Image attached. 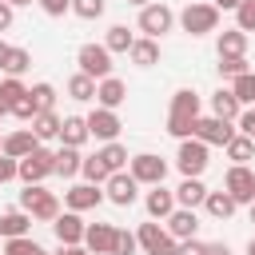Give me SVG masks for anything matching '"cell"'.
I'll return each mask as SVG.
<instances>
[{"mask_svg": "<svg viewBox=\"0 0 255 255\" xmlns=\"http://www.w3.org/2000/svg\"><path fill=\"white\" fill-rule=\"evenodd\" d=\"M235 124H239V135H251V139H255V108L239 112V120H235Z\"/></svg>", "mask_w": 255, "mask_h": 255, "instance_id": "cell-47", "label": "cell"}, {"mask_svg": "<svg viewBox=\"0 0 255 255\" xmlns=\"http://www.w3.org/2000/svg\"><path fill=\"white\" fill-rule=\"evenodd\" d=\"M48 16H64V12H72V0H36Z\"/></svg>", "mask_w": 255, "mask_h": 255, "instance_id": "cell-46", "label": "cell"}, {"mask_svg": "<svg viewBox=\"0 0 255 255\" xmlns=\"http://www.w3.org/2000/svg\"><path fill=\"white\" fill-rule=\"evenodd\" d=\"M207 151H211V147H207L203 139H195V135H191V139H179L175 167L183 171V179H199V175H203V167L211 163V159H207Z\"/></svg>", "mask_w": 255, "mask_h": 255, "instance_id": "cell-4", "label": "cell"}, {"mask_svg": "<svg viewBox=\"0 0 255 255\" xmlns=\"http://www.w3.org/2000/svg\"><path fill=\"white\" fill-rule=\"evenodd\" d=\"M68 96H72V100H80V104H84V100H96V80H92V76H84V72H76V76L68 80Z\"/></svg>", "mask_w": 255, "mask_h": 255, "instance_id": "cell-34", "label": "cell"}, {"mask_svg": "<svg viewBox=\"0 0 255 255\" xmlns=\"http://www.w3.org/2000/svg\"><path fill=\"white\" fill-rule=\"evenodd\" d=\"M20 211H28V215L40 219V223H56V219H60V199H56L52 191H44L40 183H28V187L20 191Z\"/></svg>", "mask_w": 255, "mask_h": 255, "instance_id": "cell-2", "label": "cell"}, {"mask_svg": "<svg viewBox=\"0 0 255 255\" xmlns=\"http://www.w3.org/2000/svg\"><path fill=\"white\" fill-rule=\"evenodd\" d=\"M8 4H12V8H24V4H32V0H8Z\"/></svg>", "mask_w": 255, "mask_h": 255, "instance_id": "cell-55", "label": "cell"}, {"mask_svg": "<svg viewBox=\"0 0 255 255\" xmlns=\"http://www.w3.org/2000/svg\"><path fill=\"white\" fill-rule=\"evenodd\" d=\"M12 116H16V120H24V124H32V120L40 116V108H36V100H32V92H28V96H24V100H20L16 108H12Z\"/></svg>", "mask_w": 255, "mask_h": 255, "instance_id": "cell-43", "label": "cell"}, {"mask_svg": "<svg viewBox=\"0 0 255 255\" xmlns=\"http://www.w3.org/2000/svg\"><path fill=\"white\" fill-rule=\"evenodd\" d=\"M179 255H207V243H199V239H183V243H179Z\"/></svg>", "mask_w": 255, "mask_h": 255, "instance_id": "cell-48", "label": "cell"}, {"mask_svg": "<svg viewBox=\"0 0 255 255\" xmlns=\"http://www.w3.org/2000/svg\"><path fill=\"white\" fill-rule=\"evenodd\" d=\"M203 207H207V215H211V219H231L239 203H235V199H231L227 191H207V199H203Z\"/></svg>", "mask_w": 255, "mask_h": 255, "instance_id": "cell-27", "label": "cell"}, {"mask_svg": "<svg viewBox=\"0 0 255 255\" xmlns=\"http://www.w3.org/2000/svg\"><path fill=\"white\" fill-rule=\"evenodd\" d=\"M16 175H20V159H12V155L0 151V183H8V179H16Z\"/></svg>", "mask_w": 255, "mask_h": 255, "instance_id": "cell-45", "label": "cell"}, {"mask_svg": "<svg viewBox=\"0 0 255 255\" xmlns=\"http://www.w3.org/2000/svg\"><path fill=\"white\" fill-rule=\"evenodd\" d=\"M131 44H135V36L128 32V24H112L108 28V36H104V48L116 56V52H131Z\"/></svg>", "mask_w": 255, "mask_h": 255, "instance_id": "cell-30", "label": "cell"}, {"mask_svg": "<svg viewBox=\"0 0 255 255\" xmlns=\"http://www.w3.org/2000/svg\"><path fill=\"white\" fill-rule=\"evenodd\" d=\"M207 255H231L227 243H207Z\"/></svg>", "mask_w": 255, "mask_h": 255, "instance_id": "cell-52", "label": "cell"}, {"mask_svg": "<svg viewBox=\"0 0 255 255\" xmlns=\"http://www.w3.org/2000/svg\"><path fill=\"white\" fill-rule=\"evenodd\" d=\"M96 155H100V163H104L108 171H124V167H128V159H131V155H128V147H124L120 139H116V143H104Z\"/></svg>", "mask_w": 255, "mask_h": 255, "instance_id": "cell-29", "label": "cell"}, {"mask_svg": "<svg viewBox=\"0 0 255 255\" xmlns=\"http://www.w3.org/2000/svg\"><path fill=\"white\" fill-rule=\"evenodd\" d=\"M80 175H84V183H96V187H104L112 171L100 163V155H84V167H80Z\"/></svg>", "mask_w": 255, "mask_h": 255, "instance_id": "cell-35", "label": "cell"}, {"mask_svg": "<svg viewBox=\"0 0 255 255\" xmlns=\"http://www.w3.org/2000/svg\"><path fill=\"white\" fill-rule=\"evenodd\" d=\"M8 52H12V48H8L4 40H0V72H4V64H8Z\"/></svg>", "mask_w": 255, "mask_h": 255, "instance_id": "cell-54", "label": "cell"}, {"mask_svg": "<svg viewBox=\"0 0 255 255\" xmlns=\"http://www.w3.org/2000/svg\"><path fill=\"white\" fill-rule=\"evenodd\" d=\"M235 28H239V32H255V4H251V0H243V4L235 8Z\"/></svg>", "mask_w": 255, "mask_h": 255, "instance_id": "cell-40", "label": "cell"}, {"mask_svg": "<svg viewBox=\"0 0 255 255\" xmlns=\"http://www.w3.org/2000/svg\"><path fill=\"white\" fill-rule=\"evenodd\" d=\"M223 191L235 203H255V171L247 163H231L227 175H223Z\"/></svg>", "mask_w": 255, "mask_h": 255, "instance_id": "cell-6", "label": "cell"}, {"mask_svg": "<svg viewBox=\"0 0 255 255\" xmlns=\"http://www.w3.org/2000/svg\"><path fill=\"white\" fill-rule=\"evenodd\" d=\"M128 56H131V64H135V68H151V64H159V40H147V36H143V40H135V44H131V52H128Z\"/></svg>", "mask_w": 255, "mask_h": 255, "instance_id": "cell-24", "label": "cell"}, {"mask_svg": "<svg viewBox=\"0 0 255 255\" xmlns=\"http://www.w3.org/2000/svg\"><path fill=\"white\" fill-rule=\"evenodd\" d=\"M247 255H255V239H251V243H247Z\"/></svg>", "mask_w": 255, "mask_h": 255, "instance_id": "cell-57", "label": "cell"}, {"mask_svg": "<svg viewBox=\"0 0 255 255\" xmlns=\"http://www.w3.org/2000/svg\"><path fill=\"white\" fill-rule=\"evenodd\" d=\"M4 116H8V108H4V104H0V120H4Z\"/></svg>", "mask_w": 255, "mask_h": 255, "instance_id": "cell-58", "label": "cell"}, {"mask_svg": "<svg viewBox=\"0 0 255 255\" xmlns=\"http://www.w3.org/2000/svg\"><path fill=\"white\" fill-rule=\"evenodd\" d=\"M72 12L80 20H96V16H104V0H72Z\"/></svg>", "mask_w": 255, "mask_h": 255, "instance_id": "cell-41", "label": "cell"}, {"mask_svg": "<svg viewBox=\"0 0 255 255\" xmlns=\"http://www.w3.org/2000/svg\"><path fill=\"white\" fill-rule=\"evenodd\" d=\"M24 96H28V88L20 84V76H4V80H0V104H4L8 112H12Z\"/></svg>", "mask_w": 255, "mask_h": 255, "instance_id": "cell-33", "label": "cell"}, {"mask_svg": "<svg viewBox=\"0 0 255 255\" xmlns=\"http://www.w3.org/2000/svg\"><path fill=\"white\" fill-rule=\"evenodd\" d=\"M120 116L112 112V108H96L92 116H88V131L96 135V139H104V143H116V135H120Z\"/></svg>", "mask_w": 255, "mask_h": 255, "instance_id": "cell-13", "label": "cell"}, {"mask_svg": "<svg viewBox=\"0 0 255 255\" xmlns=\"http://www.w3.org/2000/svg\"><path fill=\"white\" fill-rule=\"evenodd\" d=\"M175 20H179V28L187 36H207V32L219 28V8L215 4H187Z\"/></svg>", "mask_w": 255, "mask_h": 255, "instance_id": "cell-3", "label": "cell"}, {"mask_svg": "<svg viewBox=\"0 0 255 255\" xmlns=\"http://www.w3.org/2000/svg\"><path fill=\"white\" fill-rule=\"evenodd\" d=\"M235 131H239V128H231V124H227V120H219V116H199L191 135H195V139H203L207 147H227V143L235 139Z\"/></svg>", "mask_w": 255, "mask_h": 255, "instance_id": "cell-8", "label": "cell"}, {"mask_svg": "<svg viewBox=\"0 0 255 255\" xmlns=\"http://www.w3.org/2000/svg\"><path fill=\"white\" fill-rule=\"evenodd\" d=\"M96 100H100V108H112V112H116V108L128 100V84L116 80V76H108V80L96 84Z\"/></svg>", "mask_w": 255, "mask_h": 255, "instance_id": "cell-18", "label": "cell"}, {"mask_svg": "<svg viewBox=\"0 0 255 255\" xmlns=\"http://www.w3.org/2000/svg\"><path fill=\"white\" fill-rule=\"evenodd\" d=\"M104 195H108L116 207H131V203H135V195H139V183H135V175H131V171H112V175H108V183H104Z\"/></svg>", "mask_w": 255, "mask_h": 255, "instance_id": "cell-11", "label": "cell"}, {"mask_svg": "<svg viewBox=\"0 0 255 255\" xmlns=\"http://www.w3.org/2000/svg\"><path fill=\"white\" fill-rule=\"evenodd\" d=\"M108 195L96 187V183H76L72 191H64V203H68V211H92V207H100Z\"/></svg>", "mask_w": 255, "mask_h": 255, "instance_id": "cell-15", "label": "cell"}, {"mask_svg": "<svg viewBox=\"0 0 255 255\" xmlns=\"http://www.w3.org/2000/svg\"><path fill=\"white\" fill-rule=\"evenodd\" d=\"M48 175H56V151L36 147L28 159H20V179H24V187H28V183H44Z\"/></svg>", "mask_w": 255, "mask_h": 255, "instance_id": "cell-9", "label": "cell"}, {"mask_svg": "<svg viewBox=\"0 0 255 255\" xmlns=\"http://www.w3.org/2000/svg\"><path fill=\"white\" fill-rule=\"evenodd\" d=\"M128 4H135V8H147V4H151V0H128Z\"/></svg>", "mask_w": 255, "mask_h": 255, "instance_id": "cell-56", "label": "cell"}, {"mask_svg": "<svg viewBox=\"0 0 255 255\" xmlns=\"http://www.w3.org/2000/svg\"><path fill=\"white\" fill-rule=\"evenodd\" d=\"M239 112H243V104L235 100V92H231V88H219V92L211 96V116H219V120L235 124V120H239Z\"/></svg>", "mask_w": 255, "mask_h": 255, "instance_id": "cell-20", "label": "cell"}, {"mask_svg": "<svg viewBox=\"0 0 255 255\" xmlns=\"http://www.w3.org/2000/svg\"><path fill=\"white\" fill-rule=\"evenodd\" d=\"M4 255H44V247L36 239H4Z\"/></svg>", "mask_w": 255, "mask_h": 255, "instance_id": "cell-39", "label": "cell"}, {"mask_svg": "<svg viewBox=\"0 0 255 255\" xmlns=\"http://www.w3.org/2000/svg\"><path fill=\"white\" fill-rule=\"evenodd\" d=\"M40 147V139L32 135V128H24V131H12V135H4V155H12V159H28L32 151Z\"/></svg>", "mask_w": 255, "mask_h": 255, "instance_id": "cell-19", "label": "cell"}, {"mask_svg": "<svg viewBox=\"0 0 255 255\" xmlns=\"http://www.w3.org/2000/svg\"><path fill=\"white\" fill-rule=\"evenodd\" d=\"M52 231H56L60 247H80V243H84V231H88V223L80 219V211H64V215L52 223Z\"/></svg>", "mask_w": 255, "mask_h": 255, "instance_id": "cell-12", "label": "cell"}, {"mask_svg": "<svg viewBox=\"0 0 255 255\" xmlns=\"http://www.w3.org/2000/svg\"><path fill=\"white\" fill-rule=\"evenodd\" d=\"M28 92H32V100H36L40 112H56V88L52 84H32Z\"/></svg>", "mask_w": 255, "mask_h": 255, "instance_id": "cell-38", "label": "cell"}, {"mask_svg": "<svg viewBox=\"0 0 255 255\" xmlns=\"http://www.w3.org/2000/svg\"><path fill=\"white\" fill-rule=\"evenodd\" d=\"M135 239H139V247H143V251H155V247H159V243L167 239V227H159L155 219H147V223H139Z\"/></svg>", "mask_w": 255, "mask_h": 255, "instance_id": "cell-32", "label": "cell"}, {"mask_svg": "<svg viewBox=\"0 0 255 255\" xmlns=\"http://www.w3.org/2000/svg\"><path fill=\"white\" fill-rule=\"evenodd\" d=\"M8 28H12V4L0 0V32H8Z\"/></svg>", "mask_w": 255, "mask_h": 255, "instance_id": "cell-50", "label": "cell"}, {"mask_svg": "<svg viewBox=\"0 0 255 255\" xmlns=\"http://www.w3.org/2000/svg\"><path fill=\"white\" fill-rule=\"evenodd\" d=\"M147 255H179V239H171V235H167V239H163L155 251H147Z\"/></svg>", "mask_w": 255, "mask_h": 255, "instance_id": "cell-49", "label": "cell"}, {"mask_svg": "<svg viewBox=\"0 0 255 255\" xmlns=\"http://www.w3.org/2000/svg\"><path fill=\"white\" fill-rule=\"evenodd\" d=\"M28 68H32V52H28V48H12V52H8L4 72H8V76H24Z\"/></svg>", "mask_w": 255, "mask_h": 255, "instance_id": "cell-37", "label": "cell"}, {"mask_svg": "<svg viewBox=\"0 0 255 255\" xmlns=\"http://www.w3.org/2000/svg\"><path fill=\"white\" fill-rule=\"evenodd\" d=\"M203 199H207V187H203L199 179H183V183L175 187V203H179V207H191V211H195Z\"/></svg>", "mask_w": 255, "mask_h": 255, "instance_id": "cell-26", "label": "cell"}, {"mask_svg": "<svg viewBox=\"0 0 255 255\" xmlns=\"http://www.w3.org/2000/svg\"><path fill=\"white\" fill-rule=\"evenodd\" d=\"M223 151H227V159H231V163H247V159H255V139L235 131V139H231Z\"/></svg>", "mask_w": 255, "mask_h": 255, "instance_id": "cell-31", "label": "cell"}, {"mask_svg": "<svg viewBox=\"0 0 255 255\" xmlns=\"http://www.w3.org/2000/svg\"><path fill=\"white\" fill-rule=\"evenodd\" d=\"M60 255H92V251L80 243V247H60Z\"/></svg>", "mask_w": 255, "mask_h": 255, "instance_id": "cell-53", "label": "cell"}, {"mask_svg": "<svg viewBox=\"0 0 255 255\" xmlns=\"http://www.w3.org/2000/svg\"><path fill=\"white\" fill-rule=\"evenodd\" d=\"M251 4H255V0H251Z\"/></svg>", "mask_w": 255, "mask_h": 255, "instance_id": "cell-62", "label": "cell"}, {"mask_svg": "<svg viewBox=\"0 0 255 255\" xmlns=\"http://www.w3.org/2000/svg\"><path fill=\"white\" fill-rule=\"evenodd\" d=\"M135 247H139V239H135L131 231L120 227V231H116V251H112V255H135Z\"/></svg>", "mask_w": 255, "mask_h": 255, "instance_id": "cell-44", "label": "cell"}, {"mask_svg": "<svg viewBox=\"0 0 255 255\" xmlns=\"http://www.w3.org/2000/svg\"><path fill=\"white\" fill-rule=\"evenodd\" d=\"M44 255H48V251H44Z\"/></svg>", "mask_w": 255, "mask_h": 255, "instance_id": "cell-61", "label": "cell"}, {"mask_svg": "<svg viewBox=\"0 0 255 255\" xmlns=\"http://www.w3.org/2000/svg\"><path fill=\"white\" fill-rule=\"evenodd\" d=\"M0 151H4V135H0Z\"/></svg>", "mask_w": 255, "mask_h": 255, "instance_id": "cell-60", "label": "cell"}, {"mask_svg": "<svg viewBox=\"0 0 255 255\" xmlns=\"http://www.w3.org/2000/svg\"><path fill=\"white\" fill-rule=\"evenodd\" d=\"M251 223H255V203H251Z\"/></svg>", "mask_w": 255, "mask_h": 255, "instance_id": "cell-59", "label": "cell"}, {"mask_svg": "<svg viewBox=\"0 0 255 255\" xmlns=\"http://www.w3.org/2000/svg\"><path fill=\"white\" fill-rule=\"evenodd\" d=\"M88 116H64V128H60V143L64 147H84L88 139Z\"/></svg>", "mask_w": 255, "mask_h": 255, "instance_id": "cell-21", "label": "cell"}, {"mask_svg": "<svg viewBox=\"0 0 255 255\" xmlns=\"http://www.w3.org/2000/svg\"><path fill=\"white\" fill-rule=\"evenodd\" d=\"M128 171L135 175V183L159 187V183H163V175H167V163H163L159 155H151V151H139V155H131V159H128Z\"/></svg>", "mask_w": 255, "mask_h": 255, "instance_id": "cell-10", "label": "cell"}, {"mask_svg": "<svg viewBox=\"0 0 255 255\" xmlns=\"http://www.w3.org/2000/svg\"><path fill=\"white\" fill-rule=\"evenodd\" d=\"M243 72H251V68H247V56H231V60H219V76L235 80V76H243Z\"/></svg>", "mask_w": 255, "mask_h": 255, "instance_id": "cell-42", "label": "cell"}, {"mask_svg": "<svg viewBox=\"0 0 255 255\" xmlns=\"http://www.w3.org/2000/svg\"><path fill=\"white\" fill-rule=\"evenodd\" d=\"M116 231H120V227H112V223H88L84 247H88L92 255H112V251H116Z\"/></svg>", "mask_w": 255, "mask_h": 255, "instance_id": "cell-14", "label": "cell"}, {"mask_svg": "<svg viewBox=\"0 0 255 255\" xmlns=\"http://www.w3.org/2000/svg\"><path fill=\"white\" fill-rule=\"evenodd\" d=\"M219 60H231V56H247V32H239V28H227V32H219Z\"/></svg>", "mask_w": 255, "mask_h": 255, "instance_id": "cell-23", "label": "cell"}, {"mask_svg": "<svg viewBox=\"0 0 255 255\" xmlns=\"http://www.w3.org/2000/svg\"><path fill=\"white\" fill-rule=\"evenodd\" d=\"M175 28V12L167 8V4H147V8H139V32L147 36V40H159L163 32H171Z\"/></svg>", "mask_w": 255, "mask_h": 255, "instance_id": "cell-7", "label": "cell"}, {"mask_svg": "<svg viewBox=\"0 0 255 255\" xmlns=\"http://www.w3.org/2000/svg\"><path fill=\"white\" fill-rule=\"evenodd\" d=\"M211 4H215V8H219V12H223V8H227V12H235V8H239V4H243V0H211Z\"/></svg>", "mask_w": 255, "mask_h": 255, "instance_id": "cell-51", "label": "cell"}, {"mask_svg": "<svg viewBox=\"0 0 255 255\" xmlns=\"http://www.w3.org/2000/svg\"><path fill=\"white\" fill-rule=\"evenodd\" d=\"M143 207H147V219H167L179 203H175V191H167V187L159 183V187H151V191H147Z\"/></svg>", "mask_w": 255, "mask_h": 255, "instance_id": "cell-17", "label": "cell"}, {"mask_svg": "<svg viewBox=\"0 0 255 255\" xmlns=\"http://www.w3.org/2000/svg\"><path fill=\"white\" fill-rule=\"evenodd\" d=\"M60 128H64V120H60L56 112H40V116L32 120V135H36V139H60Z\"/></svg>", "mask_w": 255, "mask_h": 255, "instance_id": "cell-28", "label": "cell"}, {"mask_svg": "<svg viewBox=\"0 0 255 255\" xmlns=\"http://www.w3.org/2000/svg\"><path fill=\"white\" fill-rule=\"evenodd\" d=\"M195 120H199V96L191 88H179L171 96V112H167V131L175 139H191L195 131Z\"/></svg>", "mask_w": 255, "mask_h": 255, "instance_id": "cell-1", "label": "cell"}, {"mask_svg": "<svg viewBox=\"0 0 255 255\" xmlns=\"http://www.w3.org/2000/svg\"><path fill=\"white\" fill-rule=\"evenodd\" d=\"M163 223H167V235L179 239V243H183V239H195V231H199V215H195L191 207H175Z\"/></svg>", "mask_w": 255, "mask_h": 255, "instance_id": "cell-16", "label": "cell"}, {"mask_svg": "<svg viewBox=\"0 0 255 255\" xmlns=\"http://www.w3.org/2000/svg\"><path fill=\"white\" fill-rule=\"evenodd\" d=\"M231 92H235V100H239V104H255V72L235 76V80H231Z\"/></svg>", "mask_w": 255, "mask_h": 255, "instance_id": "cell-36", "label": "cell"}, {"mask_svg": "<svg viewBox=\"0 0 255 255\" xmlns=\"http://www.w3.org/2000/svg\"><path fill=\"white\" fill-rule=\"evenodd\" d=\"M80 167H84L80 147H64V143H60V151H56V175L72 179V175H80Z\"/></svg>", "mask_w": 255, "mask_h": 255, "instance_id": "cell-25", "label": "cell"}, {"mask_svg": "<svg viewBox=\"0 0 255 255\" xmlns=\"http://www.w3.org/2000/svg\"><path fill=\"white\" fill-rule=\"evenodd\" d=\"M28 231H32V215H28V211L16 207V211H4V215H0V235H4V239H24Z\"/></svg>", "mask_w": 255, "mask_h": 255, "instance_id": "cell-22", "label": "cell"}, {"mask_svg": "<svg viewBox=\"0 0 255 255\" xmlns=\"http://www.w3.org/2000/svg\"><path fill=\"white\" fill-rule=\"evenodd\" d=\"M76 64H80V72H84V76H92L96 84L112 76V52H108L104 44H80Z\"/></svg>", "mask_w": 255, "mask_h": 255, "instance_id": "cell-5", "label": "cell"}]
</instances>
